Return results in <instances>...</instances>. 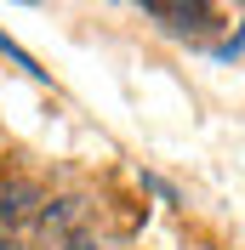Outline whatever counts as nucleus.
Instances as JSON below:
<instances>
[{"label": "nucleus", "mask_w": 245, "mask_h": 250, "mask_svg": "<svg viewBox=\"0 0 245 250\" xmlns=\"http://www.w3.org/2000/svg\"><path fill=\"white\" fill-rule=\"evenodd\" d=\"M63 250H103V245H97V239H86V233H74V239H69Z\"/></svg>", "instance_id": "3"}, {"label": "nucleus", "mask_w": 245, "mask_h": 250, "mask_svg": "<svg viewBox=\"0 0 245 250\" xmlns=\"http://www.w3.org/2000/svg\"><path fill=\"white\" fill-rule=\"evenodd\" d=\"M34 199H40V188H29V182H12L6 193H0V222H6V228H23V222L34 216Z\"/></svg>", "instance_id": "2"}, {"label": "nucleus", "mask_w": 245, "mask_h": 250, "mask_svg": "<svg viewBox=\"0 0 245 250\" xmlns=\"http://www.w3.org/2000/svg\"><path fill=\"white\" fill-rule=\"evenodd\" d=\"M143 12L148 17H160V23H166V29H177V34H199V29H211V6H171V0H148V6H143Z\"/></svg>", "instance_id": "1"}]
</instances>
